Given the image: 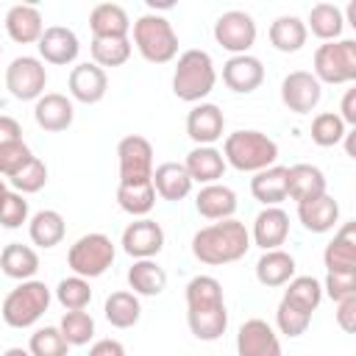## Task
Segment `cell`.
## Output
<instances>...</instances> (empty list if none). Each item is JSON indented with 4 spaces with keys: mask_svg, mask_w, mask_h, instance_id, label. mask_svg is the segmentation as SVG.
<instances>
[{
    "mask_svg": "<svg viewBox=\"0 0 356 356\" xmlns=\"http://www.w3.org/2000/svg\"><path fill=\"white\" fill-rule=\"evenodd\" d=\"M186 323L189 331L203 339L214 342L228 328V312L222 300V286L211 275H195L186 284Z\"/></svg>",
    "mask_w": 356,
    "mask_h": 356,
    "instance_id": "obj_1",
    "label": "cell"
},
{
    "mask_svg": "<svg viewBox=\"0 0 356 356\" xmlns=\"http://www.w3.org/2000/svg\"><path fill=\"white\" fill-rule=\"evenodd\" d=\"M248 248H250V234H248L245 222H239L234 217L211 222L192 236L195 259L203 264H211V267L239 261L248 253Z\"/></svg>",
    "mask_w": 356,
    "mask_h": 356,
    "instance_id": "obj_2",
    "label": "cell"
},
{
    "mask_svg": "<svg viewBox=\"0 0 356 356\" xmlns=\"http://www.w3.org/2000/svg\"><path fill=\"white\" fill-rule=\"evenodd\" d=\"M222 159L239 172H259L273 167L278 159V145L261 131H234L225 136Z\"/></svg>",
    "mask_w": 356,
    "mask_h": 356,
    "instance_id": "obj_3",
    "label": "cell"
},
{
    "mask_svg": "<svg viewBox=\"0 0 356 356\" xmlns=\"http://www.w3.org/2000/svg\"><path fill=\"white\" fill-rule=\"evenodd\" d=\"M214 83H217V72L206 50H186L178 56V64L172 72V92L178 100L197 103L214 89Z\"/></svg>",
    "mask_w": 356,
    "mask_h": 356,
    "instance_id": "obj_4",
    "label": "cell"
},
{
    "mask_svg": "<svg viewBox=\"0 0 356 356\" xmlns=\"http://www.w3.org/2000/svg\"><path fill=\"white\" fill-rule=\"evenodd\" d=\"M134 44L150 64H167L178 56V33L161 14H142L134 22Z\"/></svg>",
    "mask_w": 356,
    "mask_h": 356,
    "instance_id": "obj_5",
    "label": "cell"
},
{
    "mask_svg": "<svg viewBox=\"0 0 356 356\" xmlns=\"http://www.w3.org/2000/svg\"><path fill=\"white\" fill-rule=\"evenodd\" d=\"M47 306H50V289H47V284L31 278V281H19V286H14L6 295L0 314H3L6 325H11V328H28V325H33L47 312Z\"/></svg>",
    "mask_w": 356,
    "mask_h": 356,
    "instance_id": "obj_6",
    "label": "cell"
},
{
    "mask_svg": "<svg viewBox=\"0 0 356 356\" xmlns=\"http://www.w3.org/2000/svg\"><path fill=\"white\" fill-rule=\"evenodd\" d=\"M320 83H350L356 81V42L337 39L323 42L314 50V72Z\"/></svg>",
    "mask_w": 356,
    "mask_h": 356,
    "instance_id": "obj_7",
    "label": "cell"
},
{
    "mask_svg": "<svg viewBox=\"0 0 356 356\" xmlns=\"http://www.w3.org/2000/svg\"><path fill=\"white\" fill-rule=\"evenodd\" d=\"M114 261V242L106 234H83L81 239H75V245L67 253V264L75 275L81 278H97L103 275Z\"/></svg>",
    "mask_w": 356,
    "mask_h": 356,
    "instance_id": "obj_8",
    "label": "cell"
},
{
    "mask_svg": "<svg viewBox=\"0 0 356 356\" xmlns=\"http://www.w3.org/2000/svg\"><path fill=\"white\" fill-rule=\"evenodd\" d=\"M120 159V184H142L153 178V145L139 136H122L117 145Z\"/></svg>",
    "mask_w": 356,
    "mask_h": 356,
    "instance_id": "obj_9",
    "label": "cell"
},
{
    "mask_svg": "<svg viewBox=\"0 0 356 356\" xmlns=\"http://www.w3.org/2000/svg\"><path fill=\"white\" fill-rule=\"evenodd\" d=\"M214 39L228 53L242 56L256 42V22H253V17L248 11H239V8L222 11L217 17V22H214Z\"/></svg>",
    "mask_w": 356,
    "mask_h": 356,
    "instance_id": "obj_10",
    "label": "cell"
},
{
    "mask_svg": "<svg viewBox=\"0 0 356 356\" xmlns=\"http://www.w3.org/2000/svg\"><path fill=\"white\" fill-rule=\"evenodd\" d=\"M47 83V70L33 56H17L6 70V86L17 100H39Z\"/></svg>",
    "mask_w": 356,
    "mask_h": 356,
    "instance_id": "obj_11",
    "label": "cell"
},
{
    "mask_svg": "<svg viewBox=\"0 0 356 356\" xmlns=\"http://www.w3.org/2000/svg\"><path fill=\"white\" fill-rule=\"evenodd\" d=\"M320 97H323V83L306 70H295L281 81V100L295 114H309L320 103Z\"/></svg>",
    "mask_w": 356,
    "mask_h": 356,
    "instance_id": "obj_12",
    "label": "cell"
},
{
    "mask_svg": "<svg viewBox=\"0 0 356 356\" xmlns=\"http://www.w3.org/2000/svg\"><path fill=\"white\" fill-rule=\"evenodd\" d=\"M161 248H164V228L150 217H139L122 231V250L134 259H153Z\"/></svg>",
    "mask_w": 356,
    "mask_h": 356,
    "instance_id": "obj_13",
    "label": "cell"
},
{
    "mask_svg": "<svg viewBox=\"0 0 356 356\" xmlns=\"http://www.w3.org/2000/svg\"><path fill=\"white\" fill-rule=\"evenodd\" d=\"M236 353L239 356H281L278 334L270 328V323L259 317L245 320L236 334Z\"/></svg>",
    "mask_w": 356,
    "mask_h": 356,
    "instance_id": "obj_14",
    "label": "cell"
},
{
    "mask_svg": "<svg viewBox=\"0 0 356 356\" xmlns=\"http://www.w3.org/2000/svg\"><path fill=\"white\" fill-rule=\"evenodd\" d=\"M67 86H70V95L78 100V103H100L106 97V89H108V78H106V70H100L95 61H83V64H75L70 78H67Z\"/></svg>",
    "mask_w": 356,
    "mask_h": 356,
    "instance_id": "obj_15",
    "label": "cell"
},
{
    "mask_svg": "<svg viewBox=\"0 0 356 356\" xmlns=\"http://www.w3.org/2000/svg\"><path fill=\"white\" fill-rule=\"evenodd\" d=\"M36 47H39V56H42L47 64H58V67L72 64V61L78 58V50H81L75 31H70V28H64V25H50V28H44V33H42V39H39Z\"/></svg>",
    "mask_w": 356,
    "mask_h": 356,
    "instance_id": "obj_16",
    "label": "cell"
},
{
    "mask_svg": "<svg viewBox=\"0 0 356 356\" xmlns=\"http://www.w3.org/2000/svg\"><path fill=\"white\" fill-rule=\"evenodd\" d=\"M289 236V214L278 206H264L253 220V242L261 250H275Z\"/></svg>",
    "mask_w": 356,
    "mask_h": 356,
    "instance_id": "obj_17",
    "label": "cell"
},
{
    "mask_svg": "<svg viewBox=\"0 0 356 356\" xmlns=\"http://www.w3.org/2000/svg\"><path fill=\"white\" fill-rule=\"evenodd\" d=\"M222 81H225L228 89H234V92H239V95H248V92H253V89L261 86V81H264V67H261V61H259L256 56H248V53L231 56V58L222 64Z\"/></svg>",
    "mask_w": 356,
    "mask_h": 356,
    "instance_id": "obj_18",
    "label": "cell"
},
{
    "mask_svg": "<svg viewBox=\"0 0 356 356\" xmlns=\"http://www.w3.org/2000/svg\"><path fill=\"white\" fill-rule=\"evenodd\" d=\"M225 114L214 103H200L186 114V134L195 145H214L222 136Z\"/></svg>",
    "mask_w": 356,
    "mask_h": 356,
    "instance_id": "obj_19",
    "label": "cell"
},
{
    "mask_svg": "<svg viewBox=\"0 0 356 356\" xmlns=\"http://www.w3.org/2000/svg\"><path fill=\"white\" fill-rule=\"evenodd\" d=\"M72 117H75V108H72V100L67 95H58V92H47L36 100L33 106V120L39 128L44 131H67L72 125Z\"/></svg>",
    "mask_w": 356,
    "mask_h": 356,
    "instance_id": "obj_20",
    "label": "cell"
},
{
    "mask_svg": "<svg viewBox=\"0 0 356 356\" xmlns=\"http://www.w3.org/2000/svg\"><path fill=\"white\" fill-rule=\"evenodd\" d=\"M92 39H128L131 19L122 6L117 3H97L89 14Z\"/></svg>",
    "mask_w": 356,
    "mask_h": 356,
    "instance_id": "obj_21",
    "label": "cell"
},
{
    "mask_svg": "<svg viewBox=\"0 0 356 356\" xmlns=\"http://www.w3.org/2000/svg\"><path fill=\"white\" fill-rule=\"evenodd\" d=\"M325 195V175L314 164H295L286 167V197L295 203H306Z\"/></svg>",
    "mask_w": 356,
    "mask_h": 356,
    "instance_id": "obj_22",
    "label": "cell"
},
{
    "mask_svg": "<svg viewBox=\"0 0 356 356\" xmlns=\"http://www.w3.org/2000/svg\"><path fill=\"white\" fill-rule=\"evenodd\" d=\"M328 273H350L356 270V222H345L323 253Z\"/></svg>",
    "mask_w": 356,
    "mask_h": 356,
    "instance_id": "obj_23",
    "label": "cell"
},
{
    "mask_svg": "<svg viewBox=\"0 0 356 356\" xmlns=\"http://www.w3.org/2000/svg\"><path fill=\"white\" fill-rule=\"evenodd\" d=\"M6 31L14 42L19 44H31V42H39L42 33H44V22H42V14L36 6L31 3H17L8 8L6 14Z\"/></svg>",
    "mask_w": 356,
    "mask_h": 356,
    "instance_id": "obj_24",
    "label": "cell"
},
{
    "mask_svg": "<svg viewBox=\"0 0 356 356\" xmlns=\"http://www.w3.org/2000/svg\"><path fill=\"white\" fill-rule=\"evenodd\" d=\"M184 167H186V172H189V178H192V184L197 181V184H217V178H222V172H225V159H222V153L217 150V147H211V145H197V147H192L189 153H186V161H184Z\"/></svg>",
    "mask_w": 356,
    "mask_h": 356,
    "instance_id": "obj_25",
    "label": "cell"
},
{
    "mask_svg": "<svg viewBox=\"0 0 356 356\" xmlns=\"http://www.w3.org/2000/svg\"><path fill=\"white\" fill-rule=\"evenodd\" d=\"M153 189H156V195L159 197H164V200H184L189 192H192V178H189V172H186V167L184 164H178V161H164V164H159L156 170H153Z\"/></svg>",
    "mask_w": 356,
    "mask_h": 356,
    "instance_id": "obj_26",
    "label": "cell"
},
{
    "mask_svg": "<svg viewBox=\"0 0 356 356\" xmlns=\"http://www.w3.org/2000/svg\"><path fill=\"white\" fill-rule=\"evenodd\" d=\"M195 209L206 220H228L236 211V192L225 184H206L195 197Z\"/></svg>",
    "mask_w": 356,
    "mask_h": 356,
    "instance_id": "obj_27",
    "label": "cell"
},
{
    "mask_svg": "<svg viewBox=\"0 0 356 356\" xmlns=\"http://www.w3.org/2000/svg\"><path fill=\"white\" fill-rule=\"evenodd\" d=\"M298 217L303 222L306 231L312 234H325L337 225L339 220V203L325 192L314 200H306V203H298Z\"/></svg>",
    "mask_w": 356,
    "mask_h": 356,
    "instance_id": "obj_28",
    "label": "cell"
},
{
    "mask_svg": "<svg viewBox=\"0 0 356 356\" xmlns=\"http://www.w3.org/2000/svg\"><path fill=\"white\" fill-rule=\"evenodd\" d=\"M250 192L264 206H278L281 200H286V167L273 164L259 170L250 178Z\"/></svg>",
    "mask_w": 356,
    "mask_h": 356,
    "instance_id": "obj_29",
    "label": "cell"
},
{
    "mask_svg": "<svg viewBox=\"0 0 356 356\" xmlns=\"http://www.w3.org/2000/svg\"><path fill=\"white\" fill-rule=\"evenodd\" d=\"M0 270L14 281H31L39 270V256L22 242H11L0 250Z\"/></svg>",
    "mask_w": 356,
    "mask_h": 356,
    "instance_id": "obj_30",
    "label": "cell"
},
{
    "mask_svg": "<svg viewBox=\"0 0 356 356\" xmlns=\"http://www.w3.org/2000/svg\"><path fill=\"white\" fill-rule=\"evenodd\" d=\"M292 275H295V259L281 248L264 250L261 259L256 261V278L264 286H284L286 281H292Z\"/></svg>",
    "mask_w": 356,
    "mask_h": 356,
    "instance_id": "obj_31",
    "label": "cell"
},
{
    "mask_svg": "<svg viewBox=\"0 0 356 356\" xmlns=\"http://www.w3.org/2000/svg\"><path fill=\"white\" fill-rule=\"evenodd\" d=\"M128 286L134 289V295H145V298L161 295L167 286V273L153 259H136L128 270Z\"/></svg>",
    "mask_w": 356,
    "mask_h": 356,
    "instance_id": "obj_32",
    "label": "cell"
},
{
    "mask_svg": "<svg viewBox=\"0 0 356 356\" xmlns=\"http://www.w3.org/2000/svg\"><path fill=\"white\" fill-rule=\"evenodd\" d=\"M306 22L295 14H284L275 17L270 25V44L281 53H298L306 44Z\"/></svg>",
    "mask_w": 356,
    "mask_h": 356,
    "instance_id": "obj_33",
    "label": "cell"
},
{
    "mask_svg": "<svg viewBox=\"0 0 356 356\" xmlns=\"http://www.w3.org/2000/svg\"><path fill=\"white\" fill-rule=\"evenodd\" d=\"M28 234H31V242L33 245H39V248H56L64 239V234H67V222H64V217L58 211L42 209V211H36L31 217Z\"/></svg>",
    "mask_w": 356,
    "mask_h": 356,
    "instance_id": "obj_34",
    "label": "cell"
},
{
    "mask_svg": "<svg viewBox=\"0 0 356 356\" xmlns=\"http://www.w3.org/2000/svg\"><path fill=\"white\" fill-rule=\"evenodd\" d=\"M103 312H106V320L114 325V328H131L139 323L142 317V306H139V298L134 292H111L103 303Z\"/></svg>",
    "mask_w": 356,
    "mask_h": 356,
    "instance_id": "obj_35",
    "label": "cell"
},
{
    "mask_svg": "<svg viewBox=\"0 0 356 356\" xmlns=\"http://www.w3.org/2000/svg\"><path fill=\"white\" fill-rule=\"evenodd\" d=\"M309 28L317 39L323 42H337L342 28H345V17H342V8L334 6V3H317L312 6L309 11ZM306 28V31H309Z\"/></svg>",
    "mask_w": 356,
    "mask_h": 356,
    "instance_id": "obj_36",
    "label": "cell"
},
{
    "mask_svg": "<svg viewBox=\"0 0 356 356\" xmlns=\"http://www.w3.org/2000/svg\"><path fill=\"white\" fill-rule=\"evenodd\" d=\"M117 203L122 211H128L131 217H145L153 206H156V189L153 181H142V184H120L117 186Z\"/></svg>",
    "mask_w": 356,
    "mask_h": 356,
    "instance_id": "obj_37",
    "label": "cell"
},
{
    "mask_svg": "<svg viewBox=\"0 0 356 356\" xmlns=\"http://www.w3.org/2000/svg\"><path fill=\"white\" fill-rule=\"evenodd\" d=\"M286 284H289V286L284 289V298H281V300L298 306V309L306 312V314H312V312L320 306V300H323V284H320L314 275H298V278H292V281H286Z\"/></svg>",
    "mask_w": 356,
    "mask_h": 356,
    "instance_id": "obj_38",
    "label": "cell"
},
{
    "mask_svg": "<svg viewBox=\"0 0 356 356\" xmlns=\"http://www.w3.org/2000/svg\"><path fill=\"white\" fill-rule=\"evenodd\" d=\"M95 64L103 67H122L131 58V39H92L89 44Z\"/></svg>",
    "mask_w": 356,
    "mask_h": 356,
    "instance_id": "obj_39",
    "label": "cell"
},
{
    "mask_svg": "<svg viewBox=\"0 0 356 356\" xmlns=\"http://www.w3.org/2000/svg\"><path fill=\"white\" fill-rule=\"evenodd\" d=\"M56 298L58 303L67 309V312H83L92 300V289H89V281L81 278V275H70V278H61L58 286H56Z\"/></svg>",
    "mask_w": 356,
    "mask_h": 356,
    "instance_id": "obj_40",
    "label": "cell"
},
{
    "mask_svg": "<svg viewBox=\"0 0 356 356\" xmlns=\"http://www.w3.org/2000/svg\"><path fill=\"white\" fill-rule=\"evenodd\" d=\"M58 331L67 339V345H86L95 337V320L89 312H64Z\"/></svg>",
    "mask_w": 356,
    "mask_h": 356,
    "instance_id": "obj_41",
    "label": "cell"
},
{
    "mask_svg": "<svg viewBox=\"0 0 356 356\" xmlns=\"http://www.w3.org/2000/svg\"><path fill=\"white\" fill-rule=\"evenodd\" d=\"M345 139V122L334 111H323L312 120V142L320 147H334Z\"/></svg>",
    "mask_w": 356,
    "mask_h": 356,
    "instance_id": "obj_42",
    "label": "cell"
},
{
    "mask_svg": "<svg viewBox=\"0 0 356 356\" xmlns=\"http://www.w3.org/2000/svg\"><path fill=\"white\" fill-rule=\"evenodd\" d=\"M67 350H70V345H67V339L61 337V331L56 325L36 328L31 334V342H28L31 356H67Z\"/></svg>",
    "mask_w": 356,
    "mask_h": 356,
    "instance_id": "obj_43",
    "label": "cell"
},
{
    "mask_svg": "<svg viewBox=\"0 0 356 356\" xmlns=\"http://www.w3.org/2000/svg\"><path fill=\"white\" fill-rule=\"evenodd\" d=\"M47 184V167L42 159H31L14 178H11V186L19 192V195H31V192H39L42 186Z\"/></svg>",
    "mask_w": 356,
    "mask_h": 356,
    "instance_id": "obj_44",
    "label": "cell"
},
{
    "mask_svg": "<svg viewBox=\"0 0 356 356\" xmlns=\"http://www.w3.org/2000/svg\"><path fill=\"white\" fill-rule=\"evenodd\" d=\"M31 159H33V153H31V147H28L22 139L0 145V175L14 178Z\"/></svg>",
    "mask_w": 356,
    "mask_h": 356,
    "instance_id": "obj_45",
    "label": "cell"
},
{
    "mask_svg": "<svg viewBox=\"0 0 356 356\" xmlns=\"http://www.w3.org/2000/svg\"><path fill=\"white\" fill-rule=\"evenodd\" d=\"M275 323H278V331H281V334H286V337H300V334L309 328L312 314H306V312H300L298 306L281 300L278 309H275Z\"/></svg>",
    "mask_w": 356,
    "mask_h": 356,
    "instance_id": "obj_46",
    "label": "cell"
},
{
    "mask_svg": "<svg viewBox=\"0 0 356 356\" xmlns=\"http://www.w3.org/2000/svg\"><path fill=\"white\" fill-rule=\"evenodd\" d=\"M25 220H28V200L19 192H6L0 200V225L19 228Z\"/></svg>",
    "mask_w": 356,
    "mask_h": 356,
    "instance_id": "obj_47",
    "label": "cell"
},
{
    "mask_svg": "<svg viewBox=\"0 0 356 356\" xmlns=\"http://www.w3.org/2000/svg\"><path fill=\"white\" fill-rule=\"evenodd\" d=\"M323 289L328 292L331 300H345V298L356 295V270H350V273H328Z\"/></svg>",
    "mask_w": 356,
    "mask_h": 356,
    "instance_id": "obj_48",
    "label": "cell"
},
{
    "mask_svg": "<svg viewBox=\"0 0 356 356\" xmlns=\"http://www.w3.org/2000/svg\"><path fill=\"white\" fill-rule=\"evenodd\" d=\"M337 323L345 334L356 331V295H350L345 300H337Z\"/></svg>",
    "mask_w": 356,
    "mask_h": 356,
    "instance_id": "obj_49",
    "label": "cell"
},
{
    "mask_svg": "<svg viewBox=\"0 0 356 356\" xmlns=\"http://www.w3.org/2000/svg\"><path fill=\"white\" fill-rule=\"evenodd\" d=\"M17 139H22V125H19L14 117L0 114V145H6V142H17Z\"/></svg>",
    "mask_w": 356,
    "mask_h": 356,
    "instance_id": "obj_50",
    "label": "cell"
},
{
    "mask_svg": "<svg viewBox=\"0 0 356 356\" xmlns=\"http://www.w3.org/2000/svg\"><path fill=\"white\" fill-rule=\"evenodd\" d=\"M89 356H125V348L120 339H97L89 348Z\"/></svg>",
    "mask_w": 356,
    "mask_h": 356,
    "instance_id": "obj_51",
    "label": "cell"
},
{
    "mask_svg": "<svg viewBox=\"0 0 356 356\" xmlns=\"http://www.w3.org/2000/svg\"><path fill=\"white\" fill-rule=\"evenodd\" d=\"M339 120H342L345 125H356V89H348V92H345Z\"/></svg>",
    "mask_w": 356,
    "mask_h": 356,
    "instance_id": "obj_52",
    "label": "cell"
},
{
    "mask_svg": "<svg viewBox=\"0 0 356 356\" xmlns=\"http://www.w3.org/2000/svg\"><path fill=\"white\" fill-rule=\"evenodd\" d=\"M147 6L150 8H172V0H159V3L156 0H147Z\"/></svg>",
    "mask_w": 356,
    "mask_h": 356,
    "instance_id": "obj_53",
    "label": "cell"
},
{
    "mask_svg": "<svg viewBox=\"0 0 356 356\" xmlns=\"http://www.w3.org/2000/svg\"><path fill=\"white\" fill-rule=\"evenodd\" d=\"M3 356H31V353H28V350H22V348H8Z\"/></svg>",
    "mask_w": 356,
    "mask_h": 356,
    "instance_id": "obj_54",
    "label": "cell"
},
{
    "mask_svg": "<svg viewBox=\"0 0 356 356\" xmlns=\"http://www.w3.org/2000/svg\"><path fill=\"white\" fill-rule=\"evenodd\" d=\"M6 192H8V189H6V184L0 181V200H3V195H6Z\"/></svg>",
    "mask_w": 356,
    "mask_h": 356,
    "instance_id": "obj_55",
    "label": "cell"
},
{
    "mask_svg": "<svg viewBox=\"0 0 356 356\" xmlns=\"http://www.w3.org/2000/svg\"><path fill=\"white\" fill-rule=\"evenodd\" d=\"M0 53H3V47H0Z\"/></svg>",
    "mask_w": 356,
    "mask_h": 356,
    "instance_id": "obj_56",
    "label": "cell"
}]
</instances>
